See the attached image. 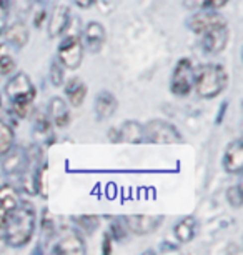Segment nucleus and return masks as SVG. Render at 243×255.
Returning a JSON list of instances; mask_svg holds the SVG:
<instances>
[{"mask_svg": "<svg viewBox=\"0 0 243 255\" xmlns=\"http://www.w3.org/2000/svg\"><path fill=\"white\" fill-rule=\"evenodd\" d=\"M37 214L35 207L30 202H20L17 209L8 215L3 232H5V244L12 249H22L30 242L35 232Z\"/></svg>", "mask_w": 243, "mask_h": 255, "instance_id": "f257e3e1", "label": "nucleus"}, {"mask_svg": "<svg viewBox=\"0 0 243 255\" xmlns=\"http://www.w3.org/2000/svg\"><path fill=\"white\" fill-rule=\"evenodd\" d=\"M228 75L220 64H205L193 70V87L198 97L215 99L227 89Z\"/></svg>", "mask_w": 243, "mask_h": 255, "instance_id": "f03ea898", "label": "nucleus"}, {"mask_svg": "<svg viewBox=\"0 0 243 255\" xmlns=\"http://www.w3.org/2000/svg\"><path fill=\"white\" fill-rule=\"evenodd\" d=\"M5 95L10 100L13 112L18 117H27L32 110V104L35 100V87L33 82L25 72H17L12 75V79L5 85Z\"/></svg>", "mask_w": 243, "mask_h": 255, "instance_id": "7ed1b4c3", "label": "nucleus"}, {"mask_svg": "<svg viewBox=\"0 0 243 255\" xmlns=\"http://www.w3.org/2000/svg\"><path fill=\"white\" fill-rule=\"evenodd\" d=\"M144 142L150 143H178L182 133L173 124L163 119H154L144 125Z\"/></svg>", "mask_w": 243, "mask_h": 255, "instance_id": "20e7f679", "label": "nucleus"}, {"mask_svg": "<svg viewBox=\"0 0 243 255\" xmlns=\"http://www.w3.org/2000/svg\"><path fill=\"white\" fill-rule=\"evenodd\" d=\"M57 60L60 62L65 69L77 70L83 62V44L82 38L77 33L65 37L60 42L59 50H57Z\"/></svg>", "mask_w": 243, "mask_h": 255, "instance_id": "39448f33", "label": "nucleus"}, {"mask_svg": "<svg viewBox=\"0 0 243 255\" xmlns=\"http://www.w3.org/2000/svg\"><path fill=\"white\" fill-rule=\"evenodd\" d=\"M193 89V64L192 60L183 57L173 67V74L170 80V90L177 97H187Z\"/></svg>", "mask_w": 243, "mask_h": 255, "instance_id": "423d86ee", "label": "nucleus"}, {"mask_svg": "<svg viewBox=\"0 0 243 255\" xmlns=\"http://www.w3.org/2000/svg\"><path fill=\"white\" fill-rule=\"evenodd\" d=\"M223 25H228L227 23V18L218 13L217 10H198L197 13H193L188 20V27L190 30L195 32V33H205L212 28H217V27H223Z\"/></svg>", "mask_w": 243, "mask_h": 255, "instance_id": "0eeeda50", "label": "nucleus"}, {"mask_svg": "<svg viewBox=\"0 0 243 255\" xmlns=\"http://www.w3.org/2000/svg\"><path fill=\"white\" fill-rule=\"evenodd\" d=\"M127 229L135 235H149L154 234L157 229L160 227L163 222L162 215H145V214H137V215H127L125 219Z\"/></svg>", "mask_w": 243, "mask_h": 255, "instance_id": "6e6552de", "label": "nucleus"}, {"mask_svg": "<svg viewBox=\"0 0 243 255\" xmlns=\"http://www.w3.org/2000/svg\"><path fill=\"white\" fill-rule=\"evenodd\" d=\"M202 49L203 52L210 55H217L220 52L225 50V47L230 40V30H228V25L223 27H217L212 28V30L202 33Z\"/></svg>", "mask_w": 243, "mask_h": 255, "instance_id": "1a4fd4ad", "label": "nucleus"}, {"mask_svg": "<svg viewBox=\"0 0 243 255\" xmlns=\"http://www.w3.org/2000/svg\"><path fill=\"white\" fill-rule=\"evenodd\" d=\"M80 38H82L85 50H88L90 54H98L103 49V44H105V38H107L105 27L100 22H88L85 25Z\"/></svg>", "mask_w": 243, "mask_h": 255, "instance_id": "9d476101", "label": "nucleus"}, {"mask_svg": "<svg viewBox=\"0 0 243 255\" xmlns=\"http://www.w3.org/2000/svg\"><path fill=\"white\" fill-rule=\"evenodd\" d=\"M223 168L227 174L238 175L243 172V142L240 138H235L230 142L223 153Z\"/></svg>", "mask_w": 243, "mask_h": 255, "instance_id": "9b49d317", "label": "nucleus"}, {"mask_svg": "<svg viewBox=\"0 0 243 255\" xmlns=\"http://www.w3.org/2000/svg\"><path fill=\"white\" fill-rule=\"evenodd\" d=\"M52 252L60 255H80L87 252V249H85L83 239L77 232H69L57 240Z\"/></svg>", "mask_w": 243, "mask_h": 255, "instance_id": "f8f14e48", "label": "nucleus"}, {"mask_svg": "<svg viewBox=\"0 0 243 255\" xmlns=\"http://www.w3.org/2000/svg\"><path fill=\"white\" fill-rule=\"evenodd\" d=\"M70 17H72V12H70L69 7L64 5V3L57 5L54 10H52L50 18H49V27H47L49 35L52 38L60 37L62 33L67 30V27L70 25V20H72Z\"/></svg>", "mask_w": 243, "mask_h": 255, "instance_id": "ddd939ff", "label": "nucleus"}, {"mask_svg": "<svg viewBox=\"0 0 243 255\" xmlns=\"http://www.w3.org/2000/svg\"><path fill=\"white\" fill-rule=\"evenodd\" d=\"M20 197L18 192L10 185H2L0 187V229H3L8 215L17 209V205L20 204Z\"/></svg>", "mask_w": 243, "mask_h": 255, "instance_id": "4468645a", "label": "nucleus"}, {"mask_svg": "<svg viewBox=\"0 0 243 255\" xmlns=\"http://www.w3.org/2000/svg\"><path fill=\"white\" fill-rule=\"evenodd\" d=\"M95 115L98 120H107L110 119L118 109V100L110 90H102L97 97H95Z\"/></svg>", "mask_w": 243, "mask_h": 255, "instance_id": "2eb2a0df", "label": "nucleus"}, {"mask_svg": "<svg viewBox=\"0 0 243 255\" xmlns=\"http://www.w3.org/2000/svg\"><path fill=\"white\" fill-rule=\"evenodd\" d=\"M28 165V155L22 148H10L2 157V168L5 174H20Z\"/></svg>", "mask_w": 243, "mask_h": 255, "instance_id": "dca6fc26", "label": "nucleus"}, {"mask_svg": "<svg viewBox=\"0 0 243 255\" xmlns=\"http://www.w3.org/2000/svg\"><path fill=\"white\" fill-rule=\"evenodd\" d=\"M5 40L7 44H10L13 49H22V47H25L28 44V40H30V30H28L27 23L18 20V22H13L10 27H5Z\"/></svg>", "mask_w": 243, "mask_h": 255, "instance_id": "f3484780", "label": "nucleus"}, {"mask_svg": "<svg viewBox=\"0 0 243 255\" xmlns=\"http://www.w3.org/2000/svg\"><path fill=\"white\" fill-rule=\"evenodd\" d=\"M87 92H88L87 84L82 79H79V77H74V79H70L65 84V95L72 107H80L85 102Z\"/></svg>", "mask_w": 243, "mask_h": 255, "instance_id": "a211bd4d", "label": "nucleus"}, {"mask_svg": "<svg viewBox=\"0 0 243 255\" xmlns=\"http://www.w3.org/2000/svg\"><path fill=\"white\" fill-rule=\"evenodd\" d=\"M49 114L57 127L64 128L70 124V109L64 99L52 97L49 102Z\"/></svg>", "mask_w": 243, "mask_h": 255, "instance_id": "6ab92c4d", "label": "nucleus"}, {"mask_svg": "<svg viewBox=\"0 0 243 255\" xmlns=\"http://www.w3.org/2000/svg\"><path fill=\"white\" fill-rule=\"evenodd\" d=\"M17 70V59L10 44H0V80Z\"/></svg>", "mask_w": 243, "mask_h": 255, "instance_id": "aec40b11", "label": "nucleus"}, {"mask_svg": "<svg viewBox=\"0 0 243 255\" xmlns=\"http://www.w3.org/2000/svg\"><path fill=\"white\" fill-rule=\"evenodd\" d=\"M118 128H120L122 142H128V143L144 142V125L137 122V120H127Z\"/></svg>", "mask_w": 243, "mask_h": 255, "instance_id": "412c9836", "label": "nucleus"}, {"mask_svg": "<svg viewBox=\"0 0 243 255\" xmlns=\"http://www.w3.org/2000/svg\"><path fill=\"white\" fill-rule=\"evenodd\" d=\"M173 230L178 242L188 244L195 239V234H197V222H195L193 217H185L180 222H177Z\"/></svg>", "mask_w": 243, "mask_h": 255, "instance_id": "4be33fe9", "label": "nucleus"}, {"mask_svg": "<svg viewBox=\"0 0 243 255\" xmlns=\"http://www.w3.org/2000/svg\"><path fill=\"white\" fill-rule=\"evenodd\" d=\"M15 143V132L7 122L0 119V158L10 150Z\"/></svg>", "mask_w": 243, "mask_h": 255, "instance_id": "5701e85b", "label": "nucleus"}, {"mask_svg": "<svg viewBox=\"0 0 243 255\" xmlns=\"http://www.w3.org/2000/svg\"><path fill=\"white\" fill-rule=\"evenodd\" d=\"M228 2L230 0H183V7L188 10H217Z\"/></svg>", "mask_w": 243, "mask_h": 255, "instance_id": "b1692460", "label": "nucleus"}, {"mask_svg": "<svg viewBox=\"0 0 243 255\" xmlns=\"http://www.w3.org/2000/svg\"><path fill=\"white\" fill-rule=\"evenodd\" d=\"M50 82L54 87H60L64 84V65L59 60H54L50 65Z\"/></svg>", "mask_w": 243, "mask_h": 255, "instance_id": "393cba45", "label": "nucleus"}, {"mask_svg": "<svg viewBox=\"0 0 243 255\" xmlns=\"http://www.w3.org/2000/svg\"><path fill=\"white\" fill-rule=\"evenodd\" d=\"M227 202L233 207V209H240L243 204V195H242L240 185H233L227 190Z\"/></svg>", "mask_w": 243, "mask_h": 255, "instance_id": "a878e982", "label": "nucleus"}, {"mask_svg": "<svg viewBox=\"0 0 243 255\" xmlns=\"http://www.w3.org/2000/svg\"><path fill=\"white\" fill-rule=\"evenodd\" d=\"M12 7V0H0V37L3 35V30L7 27V18L8 12Z\"/></svg>", "mask_w": 243, "mask_h": 255, "instance_id": "bb28decb", "label": "nucleus"}, {"mask_svg": "<svg viewBox=\"0 0 243 255\" xmlns=\"http://www.w3.org/2000/svg\"><path fill=\"white\" fill-rule=\"evenodd\" d=\"M77 222L82 225L85 230L92 232L95 227H98V217L95 215H83V217H77Z\"/></svg>", "mask_w": 243, "mask_h": 255, "instance_id": "cd10ccee", "label": "nucleus"}, {"mask_svg": "<svg viewBox=\"0 0 243 255\" xmlns=\"http://www.w3.org/2000/svg\"><path fill=\"white\" fill-rule=\"evenodd\" d=\"M108 140H112V142H122V135H120V128L118 127H112L110 130H108Z\"/></svg>", "mask_w": 243, "mask_h": 255, "instance_id": "c85d7f7f", "label": "nucleus"}, {"mask_svg": "<svg viewBox=\"0 0 243 255\" xmlns=\"http://www.w3.org/2000/svg\"><path fill=\"white\" fill-rule=\"evenodd\" d=\"M102 252L105 255H108L112 252V235L108 232L103 235V250H102Z\"/></svg>", "mask_w": 243, "mask_h": 255, "instance_id": "c756f323", "label": "nucleus"}, {"mask_svg": "<svg viewBox=\"0 0 243 255\" xmlns=\"http://www.w3.org/2000/svg\"><path fill=\"white\" fill-rule=\"evenodd\" d=\"M95 2H97V0H74L75 5L80 7V8H83V10H87V8H90Z\"/></svg>", "mask_w": 243, "mask_h": 255, "instance_id": "7c9ffc66", "label": "nucleus"}, {"mask_svg": "<svg viewBox=\"0 0 243 255\" xmlns=\"http://www.w3.org/2000/svg\"><path fill=\"white\" fill-rule=\"evenodd\" d=\"M227 109H228V102H223V104H222V107H220V110H218V117L215 119V124H217V125H220V124L223 122V117H225Z\"/></svg>", "mask_w": 243, "mask_h": 255, "instance_id": "2f4dec72", "label": "nucleus"}, {"mask_svg": "<svg viewBox=\"0 0 243 255\" xmlns=\"http://www.w3.org/2000/svg\"><path fill=\"white\" fill-rule=\"evenodd\" d=\"M0 107H2V95H0Z\"/></svg>", "mask_w": 243, "mask_h": 255, "instance_id": "473e14b6", "label": "nucleus"}]
</instances>
